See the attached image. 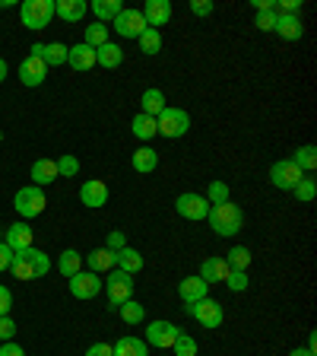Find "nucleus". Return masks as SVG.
I'll return each mask as SVG.
<instances>
[{
	"instance_id": "864d4df0",
	"label": "nucleus",
	"mask_w": 317,
	"mask_h": 356,
	"mask_svg": "<svg viewBox=\"0 0 317 356\" xmlns=\"http://www.w3.org/2000/svg\"><path fill=\"white\" fill-rule=\"evenodd\" d=\"M276 7V0H254V10L257 13H264V10H273Z\"/></svg>"
},
{
	"instance_id": "4d7b16f0",
	"label": "nucleus",
	"mask_w": 317,
	"mask_h": 356,
	"mask_svg": "<svg viewBox=\"0 0 317 356\" xmlns=\"http://www.w3.org/2000/svg\"><path fill=\"white\" fill-rule=\"evenodd\" d=\"M289 356H317V353H311V350H292Z\"/></svg>"
},
{
	"instance_id": "9b49d317",
	"label": "nucleus",
	"mask_w": 317,
	"mask_h": 356,
	"mask_svg": "<svg viewBox=\"0 0 317 356\" xmlns=\"http://www.w3.org/2000/svg\"><path fill=\"white\" fill-rule=\"evenodd\" d=\"M178 334H181V327L171 325V321H149L146 327V341L153 343V347H171V343L178 341Z\"/></svg>"
},
{
	"instance_id": "49530a36",
	"label": "nucleus",
	"mask_w": 317,
	"mask_h": 356,
	"mask_svg": "<svg viewBox=\"0 0 317 356\" xmlns=\"http://www.w3.org/2000/svg\"><path fill=\"white\" fill-rule=\"evenodd\" d=\"M191 13L194 16H209L213 13V0H191Z\"/></svg>"
},
{
	"instance_id": "6e6552de",
	"label": "nucleus",
	"mask_w": 317,
	"mask_h": 356,
	"mask_svg": "<svg viewBox=\"0 0 317 356\" xmlns=\"http://www.w3.org/2000/svg\"><path fill=\"white\" fill-rule=\"evenodd\" d=\"M302 178H305V172L298 169L292 159H280V163H273V169H270V181H273L276 188H282V191H292Z\"/></svg>"
},
{
	"instance_id": "09e8293b",
	"label": "nucleus",
	"mask_w": 317,
	"mask_h": 356,
	"mask_svg": "<svg viewBox=\"0 0 317 356\" xmlns=\"http://www.w3.org/2000/svg\"><path fill=\"white\" fill-rule=\"evenodd\" d=\"M10 261H13V248L7 242H0V270H10Z\"/></svg>"
},
{
	"instance_id": "f704fd0d",
	"label": "nucleus",
	"mask_w": 317,
	"mask_h": 356,
	"mask_svg": "<svg viewBox=\"0 0 317 356\" xmlns=\"http://www.w3.org/2000/svg\"><path fill=\"white\" fill-rule=\"evenodd\" d=\"M225 264H229L232 270H248V264H251V252H248L244 245H235V248L225 254Z\"/></svg>"
},
{
	"instance_id": "473e14b6",
	"label": "nucleus",
	"mask_w": 317,
	"mask_h": 356,
	"mask_svg": "<svg viewBox=\"0 0 317 356\" xmlns=\"http://www.w3.org/2000/svg\"><path fill=\"white\" fill-rule=\"evenodd\" d=\"M292 163H295L302 172H314V165H317V149L311 147V143H308V147H298L295 156H292Z\"/></svg>"
},
{
	"instance_id": "7ed1b4c3",
	"label": "nucleus",
	"mask_w": 317,
	"mask_h": 356,
	"mask_svg": "<svg viewBox=\"0 0 317 356\" xmlns=\"http://www.w3.org/2000/svg\"><path fill=\"white\" fill-rule=\"evenodd\" d=\"M19 16L26 29H32V32L44 29L54 19V0H26L19 7Z\"/></svg>"
},
{
	"instance_id": "aec40b11",
	"label": "nucleus",
	"mask_w": 317,
	"mask_h": 356,
	"mask_svg": "<svg viewBox=\"0 0 317 356\" xmlns=\"http://www.w3.org/2000/svg\"><path fill=\"white\" fill-rule=\"evenodd\" d=\"M86 0H54V16H60L64 22H80L86 16Z\"/></svg>"
},
{
	"instance_id": "f257e3e1",
	"label": "nucleus",
	"mask_w": 317,
	"mask_h": 356,
	"mask_svg": "<svg viewBox=\"0 0 317 356\" xmlns=\"http://www.w3.org/2000/svg\"><path fill=\"white\" fill-rule=\"evenodd\" d=\"M207 220H209V229L222 238H232L244 229V213H241L238 204H232V200H225V204H213L209 213H207Z\"/></svg>"
},
{
	"instance_id": "5701e85b",
	"label": "nucleus",
	"mask_w": 317,
	"mask_h": 356,
	"mask_svg": "<svg viewBox=\"0 0 317 356\" xmlns=\"http://www.w3.org/2000/svg\"><path fill=\"white\" fill-rule=\"evenodd\" d=\"M232 267L225 264V258H207L203 261V267H200V277L207 283H225V277H229Z\"/></svg>"
},
{
	"instance_id": "a211bd4d",
	"label": "nucleus",
	"mask_w": 317,
	"mask_h": 356,
	"mask_svg": "<svg viewBox=\"0 0 317 356\" xmlns=\"http://www.w3.org/2000/svg\"><path fill=\"white\" fill-rule=\"evenodd\" d=\"M273 32H280L286 42H298V38L305 35V26L295 13H276V29Z\"/></svg>"
},
{
	"instance_id": "37998d69",
	"label": "nucleus",
	"mask_w": 317,
	"mask_h": 356,
	"mask_svg": "<svg viewBox=\"0 0 317 356\" xmlns=\"http://www.w3.org/2000/svg\"><path fill=\"white\" fill-rule=\"evenodd\" d=\"M254 26H257V29H264V32L276 29V10H264V13H257V16H254Z\"/></svg>"
},
{
	"instance_id": "20e7f679",
	"label": "nucleus",
	"mask_w": 317,
	"mask_h": 356,
	"mask_svg": "<svg viewBox=\"0 0 317 356\" xmlns=\"http://www.w3.org/2000/svg\"><path fill=\"white\" fill-rule=\"evenodd\" d=\"M105 286V293H108V302H111V309L118 312V305H124L127 299L133 296V274H124V270H108V280L102 283Z\"/></svg>"
},
{
	"instance_id": "603ef678",
	"label": "nucleus",
	"mask_w": 317,
	"mask_h": 356,
	"mask_svg": "<svg viewBox=\"0 0 317 356\" xmlns=\"http://www.w3.org/2000/svg\"><path fill=\"white\" fill-rule=\"evenodd\" d=\"M0 356H26V353H22V347H19V343L7 341V343H3V347H0Z\"/></svg>"
},
{
	"instance_id": "de8ad7c7",
	"label": "nucleus",
	"mask_w": 317,
	"mask_h": 356,
	"mask_svg": "<svg viewBox=\"0 0 317 356\" xmlns=\"http://www.w3.org/2000/svg\"><path fill=\"white\" fill-rule=\"evenodd\" d=\"M10 309H13V293L7 286H0V315H10Z\"/></svg>"
},
{
	"instance_id": "0eeeda50",
	"label": "nucleus",
	"mask_w": 317,
	"mask_h": 356,
	"mask_svg": "<svg viewBox=\"0 0 317 356\" xmlns=\"http://www.w3.org/2000/svg\"><path fill=\"white\" fill-rule=\"evenodd\" d=\"M185 312L191 315V318H197L203 327H219L222 325V305L213 302V299H200V302H191L185 305Z\"/></svg>"
},
{
	"instance_id": "a878e982",
	"label": "nucleus",
	"mask_w": 317,
	"mask_h": 356,
	"mask_svg": "<svg viewBox=\"0 0 317 356\" xmlns=\"http://www.w3.org/2000/svg\"><path fill=\"white\" fill-rule=\"evenodd\" d=\"M140 105H143V115H149V118H159L169 105H165V92L162 89H146L143 92V99H140Z\"/></svg>"
},
{
	"instance_id": "4c0bfd02",
	"label": "nucleus",
	"mask_w": 317,
	"mask_h": 356,
	"mask_svg": "<svg viewBox=\"0 0 317 356\" xmlns=\"http://www.w3.org/2000/svg\"><path fill=\"white\" fill-rule=\"evenodd\" d=\"M171 347H175V356H197V341L185 331L178 334V341L171 343Z\"/></svg>"
},
{
	"instance_id": "ea45409f",
	"label": "nucleus",
	"mask_w": 317,
	"mask_h": 356,
	"mask_svg": "<svg viewBox=\"0 0 317 356\" xmlns=\"http://www.w3.org/2000/svg\"><path fill=\"white\" fill-rule=\"evenodd\" d=\"M207 200H209V207H213V204H225V200H229V185H225V181H209Z\"/></svg>"
},
{
	"instance_id": "cd10ccee",
	"label": "nucleus",
	"mask_w": 317,
	"mask_h": 356,
	"mask_svg": "<svg viewBox=\"0 0 317 356\" xmlns=\"http://www.w3.org/2000/svg\"><path fill=\"white\" fill-rule=\"evenodd\" d=\"M22 254L29 258V264H32V277H35V280L51 270V261H48V254H44L42 248H35V245H32V248H22Z\"/></svg>"
},
{
	"instance_id": "c03bdc74",
	"label": "nucleus",
	"mask_w": 317,
	"mask_h": 356,
	"mask_svg": "<svg viewBox=\"0 0 317 356\" xmlns=\"http://www.w3.org/2000/svg\"><path fill=\"white\" fill-rule=\"evenodd\" d=\"M127 245V238H124V232H108V238H105V248H108V252H121V248H124Z\"/></svg>"
},
{
	"instance_id": "b1692460",
	"label": "nucleus",
	"mask_w": 317,
	"mask_h": 356,
	"mask_svg": "<svg viewBox=\"0 0 317 356\" xmlns=\"http://www.w3.org/2000/svg\"><path fill=\"white\" fill-rule=\"evenodd\" d=\"M133 172H140V175H149V172H155V165H159V153H155L153 147H140L133 149Z\"/></svg>"
},
{
	"instance_id": "1a4fd4ad",
	"label": "nucleus",
	"mask_w": 317,
	"mask_h": 356,
	"mask_svg": "<svg viewBox=\"0 0 317 356\" xmlns=\"http://www.w3.org/2000/svg\"><path fill=\"white\" fill-rule=\"evenodd\" d=\"M175 210H178V216H185V220H207L209 200L200 197V194H181V197L175 200Z\"/></svg>"
},
{
	"instance_id": "bb28decb",
	"label": "nucleus",
	"mask_w": 317,
	"mask_h": 356,
	"mask_svg": "<svg viewBox=\"0 0 317 356\" xmlns=\"http://www.w3.org/2000/svg\"><path fill=\"white\" fill-rule=\"evenodd\" d=\"M121 60H124V51H121V44L105 42L102 48H96V64H102V67H108V70H114V67H121Z\"/></svg>"
},
{
	"instance_id": "39448f33",
	"label": "nucleus",
	"mask_w": 317,
	"mask_h": 356,
	"mask_svg": "<svg viewBox=\"0 0 317 356\" xmlns=\"http://www.w3.org/2000/svg\"><path fill=\"white\" fill-rule=\"evenodd\" d=\"M155 127H159V134H162V137L178 140V137H185L187 127H191V115H187L185 108H165L162 115L155 118Z\"/></svg>"
},
{
	"instance_id": "a18cd8bd",
	"label": "nucleus",
	"mask_w": 317,
	"mask_h": 356,
	"mask_svg": "<svg viewBox=\"0 0 317 356\" xmlns=\"http://www.w3.org/2000/svg\"><path fill=\"white\" fill-rule=\"evenodd\" d=\"M13 334H16V321L10 318V315H0V341L7 343Z\"/></svg>"
},
{
	"instance_id": "2f4dec72",
	"label": "nucleus",
	"mask_w": 317,
	"mask_h": 356,
	"mask_svg": "<svg viewBox=\"0 0 317 356\" xmlns=\"http://www.w3.org/2000/svg\"><path fill=\"white\" fill-rule=\"evenodd\" d=\"M121 10H124L121 7V0H96V3H92V13H96L98 22H111Z\"/></svg>"
},
{
	"instance_id": "9d476101",
	"label": "nucleus",
	"mask_w": 317,
	"mask_h": 356,
	"mask_svg": "<svg viewBox=\"0 0 317 356\" xmlns=\"http://www.w3.org/2000/svg\"><path fill=\"white\" fill-rule=\"evenodd\" d=\"M70 293H74L76 299H96L98 293H102V280H98V274H92V270H80V274L70 277Z\"/></svg>"
},
{
	"instance_id": "58836bf2",
	"label": "nucleus",
	"mask_w": 317,
	"mask_h": 356,
	"mask_svg": "<svg viewBox=\"0 0 317 356\" xmlns=\"http://www.w3.org/2000/svg\"><path fill=\"white\" fill-rule=\"evenodd\" d=\"M54 163H58V175L60 178H74L76 172H80V159H76V156H60V159H54Z\"/></svg>"
},
{
	"instance_id": "412c9836",
	"label": "nucleus",
	"mask_w": 317,
	"mask_h": 356,
	"mask_svg": "<svg viewBox=\"0 0 317 356\" xmlns=\"http://www.w3.org/2000/svg\"><path fill=\"white\" fill-rule=\"evenodd\" d=\"M67 64L74 67V70H92L96 67V48H89V44H74L70 54H67Z\"/></svg>"
},
{
	"instance_id": "5fc2aeb1",
	"label": "nucleus",
	"mask_w": 317,
	"mask_h": 356,
	"mask_svg": "<svg viewBox=\"0 0 317 356\" xmlns=\"http://www.w3.org/2000/svg\"><path fill=\"white\" fill-rule=\"evenodd\" d=\"M305 350H311V353H317V334H314V331L308 334V347H305Z\"/></svg>"
},
{
	"instance_id": "c756f323",
	"label": "nucleus",
	"mask_w": 317,
	"mask_h": 356,
	"mask_svg": "<svg viewBox=\"0 0 317 356\" xmlns=\"http://www.w3.org/2000/svg\"><path fill=\"white\" fill-rule=\"evenodd\" d=\"M114 356H146V343L140 337H121L114 347H111Z\"/></svg>"
},
{
	"instance_id": "7c9ffc66",
	"label": "nucleus",
	"mask_w": 317,
	"mask_h": 356,
	"mask_svg": "<svg viewBox=\"0 0 317 356\" xmlns=\"http://www.w3.org/2000/svg\"><path fill=\"white\" fill-rule=\"evenodd\" d=\"M130 131L140 137V140H153L155 134H159V127H155V118H149V115H137V118L130 121Z\"/></svg>"
},
{
	"instance_id": "3c124183",
	"label": "nucleus",
	"mask_w": 317,
	"mask_h": 356,
	"mask_svg": "<svg viewBox=\"0 0 317 356\" xmlns=\"http://www.w3.org/2000/svg\"><path fill=\"white\" fill-rule=\"evenodd\" d=\"M302 10V0H280V13H295Z\"/></svg>"
},
{
	"instance_id": "393cba45",
	"label": "nucleus",
	"mask_w": 317,
	"mask_h": 356,
	"mask_svg": "<svg viewBox=\"0 0 317 356\" xmlns=\"http://www.w3.org/2000/svg\"><path fill=\"white\" fill-rule=\"evenodd\" d=\"M86 264L92 274H105V270H114V252H108V248H92V252L86 254Z\"/></svg>"
},
{
	"instance_id": "a19ab883",
	"label": "nucleus",
	"mask_w": 317,
	"mask_h": 356,
	"mask_svg": "<svg viewBox=\"0 0 317 356\" xmlns=\"http://www.w3.org/2000/svg\"><path fill=\"white\" fill-rule=\"evenodd\" d=\"M292 191H295V197L302 200V204H311V200H314V194H317L314 178H302V181H298V185L292 188Z\"/></svg>"
},
{
	"instance_id": "c9c22d12",
	"label": "nucleus",
	"mask_w": 317,
	"mask_h": 356,
	"mask_svg": "<svg viewBox=\"0 0 317 356\" xmlns=\"http://www.w3.org/2000/svg\"><path fill=\"white\" fill-rule=\"evenodd\" d=\"M118 312H121V321H124V325H140L143 315H146V312H143V305L133 302V299H127L124 305H118Z\"/></svg>"
},
{
	"instance_id": "423d86ee",
	"label": "nucleus",
	"mask_w": 317,
	"mask_h": 356,
	"mask_svg": "<svg viewBox=\"0 0 317 356\" xmlns=\"http://www.w3.org/2000/svg\"><path fill=\"white\" fill-rule=\"evenodd\" d=\"M111 26H114V32H118L121 38H140L143 32H146V19H143L140 10H121L114 19H111Z\"/></svg>"
},
{
	"instance_id": "72a5a7b5",
	"label": "nucleus",
	"mask_w": 317,
	"mask_h": 356,
	"mask_svg": "<svg viewBox=\"0 0 317 356\" xmlns=\"http://www.w3.org/2000/svg\"><path fill=\"white\" fill-rule=\"evenodd\" d=\"M108 42V26L105 22H92V26H86V42L89 48H102V44Z\"/></svg>"
},
{
	"instance_id": "dca6fc26",
	"label": "nucleus",
	"mask_w": 317,
	"mask_h": 356,
	"mask_svg": "<svg viewBox=\"0 0 317 356\" xmlns=\"http://www.w3.org/2000/svg\"><path fill=\"white\" fill-rule=\"evenodd\" d=\"M207 289H209V283L203 280V277H185V280L178 283V296H181L187 305H191V302H200V299H207Z\"/></svg>"
},
{
	"instance_id": "f03ea898",
	"label": "nucleus",
	"mask_w": 317,
	"mask_h": 356,
	"mask_svg": "<svg viewBox=\"0 0 317 356\" xmlns=\"http://www.w3.org/2000/svg\"><path fill=\"white\" fill-rule=\"evenodd\" d=\"M13 207H16V213H19L22 220H35L38 213H44V207H48V197H44L42 188L26 185V188H19V191H16Z\"/></svg>"
},
{
	"instance_id": "f3484780",
	"label": "nucleus",
	"mask_w": 317,
	"mask_h": 356,
	"mask_svg": "<svg viewBox=\"0 0 317 356\" xmlns=\"http://www.w3.org/2000/svg\"><path fill=\"white\" fill-rule=\"evenodd\" d=\"M32 238H35V232H32L29 222H13V226H7V238L3 242L13 252H22V248H32Z\"/></svg>"
},
{
	"instance_id": "6e6d98bb",
	"label": "nucleus",
	"mask_w": 317,
	"mask_h": 356,
	"mask_svg": "<svg viewBox=\"0 0 317 356\" xmlns=\"http://www.w3.org/2000/svg\"><path fill=\"white\" fill-rule=\"evenodd\" d=\"M3 80H7V60L0 58V83H3Z\"/></svg>"
},
{
	"instance_id": "f8f14e48",
	"label": "nucleus",
	"mask_w": 317,
	"mask_h": 356,
	"mask_svg": "<svg viewBox=\"0 0 317 356\" xmlns=\"http://www.w3.org/2000/svg\"><path fill=\"white\" fill-rule=\"evenodd\" d=\"M80 200L92 210L105 207V204H108V185H105L102 178H89V181H83V188H80Z\"/></svg>"
},
{
	"instance_id": "13d9d810",
	"label": "nucleus",
	"mask_w": 317,
	"mask_h": 356,
	"mask_svg": "<svg viewBox=\"0 0 317 356\" xmlns=\"http://www.w3.org/2000/svg\"><path fill=\"white\" fill-rule=\"evenodd\" d=\"M0 143H3V131H0Z\"/></svg>"
},
{
	"instance_id": "6ab92c4d",
	"label": "nucleus",
	"mask_w": 317,
	"mask_h": 356,
	"mask_svg": "<svg viewBox=\"0 0 317 356\" xmlns=\"http://www.w3.org/2000/svg\"><path fill=\"white\" fill-rule=\"evenodd\" d=\"M29 178H32V185L35 188H42V185H51V181H58V163L54 159H35L32 163V172H29Z\"/></svg>"
},
{
	"instance_id": "4be33fe9",
	"label": "nucleus",
	"mask_w": 317,
	"mask_h": 356,
	"mask_svg": "<svg viewBox=\"0 0 317 356\" xmlns=\"http://www.w3.org/2000/svg\"><path fill=\"white\" fill-rule=\"evenodd\" d=\"M114 267L124 270V274H137V270H143V254L130 245H124L121 252H114Z\"/></svg>"
},
{
	"instance_id": "4468645a",
	"label": "nucleus",
	"mask_w": 317,
	"mask_h": 356,
	"mask_svg": "<svg viewBox=\"0 0 317 356\" xmlns=\"http://www.w3.org/2000/svg\"><path fill=\"white\" fill-rule=\"evenodd\" d=\"M44 76H48V64H44L42 58H22L19 64V80L26 83V86H42Z\"/></svg>"
},
{
	"instance_id": "ddd939ff",
	"label": "nucleus",
	"mask_w": 317,
	"mask_h": 356,
	"mask_svg": "<svg viewBox=\"0 0 317 356\" xmlns=\"http://www.w3.org/2000/svg\"><path fill=\"white\" fill-rule=\"evenodd\" d=\"M67 54H70V48H67V44H60V42H51V44L35 42V44H32V58H42L48 67L67 64Z\"/></svg>"
},
{
	"instance_id": "c85d7f7f",
	"label": "nucleus",
	"mask_w": 317,
	"mask_h": 356,
	"mask_svg": "<svg viewBox=\"0 0 317 356\" xmlns=\"http://www.w3.org/2000/svg\"><path fill=\"white\" fill-rule=\"evenodd\" d=\"M58 270L67 277V280H70L74 274H80V270H83V254L74 252V248H67V252L58 258Z\"/></svg>"
},
{
	"instance_id": "79ce46f5",
	"label": "nucleus",
	"mask_w": 317,
	"mask_h": 356,
	"mask_svg": "<svg viewBox=\"0 0 317 356\" xmlns=\"http://www.w3.org/2000/svg\"><path fill=\"white\" fill-rule=\"evenodd\" d=\"M225 283H229V289H235V293H241V289H248V270H229V277H225Z\"/></svg>"
},
{
	"instance_id": "8fccbe9b",
	"label": "nucleus",
	"mask_w": 317,
	"mask_h": 356,
	"mask_svg": "<svg viewBox=\"0 0 317 356\" xmlns=\"http://www.w3.org/2000/svg\"><path fill=\"white\" fill-rule=\"evenodd\" d=\"M86 356H114V353H111V347H108V343H102V341H98V343H92V347L86 350Z\"/></svg>"
},
{
	"instance_id": "2eb2a0df",
	"label": "nucleus",
	"mask_w": 317,
	"mask_h": 356,
	"mask_svg": "<svg viewBox=\"0 0 317 356\" xmlns=\"http://www.w3.org/2000/svg\"><path fill=\"white\" fill-rule=\"evenodd\" d=\"M140 13H143L149 29H155V26L171 22V3L169 0H146V10H140Z\"/></svg>"
},
{
	"instance_id": "e433bc0d",
	"label": "nucleus",
	"mask_w": 317,
	"mask_h": 356,
	"mask_svg": "<svg viewBox=\"0 0 317 356\" xmlns=\"http://www.w3.org/2000/svg\"><path fill=\"white\" fill-rule=\"evenodd\" d=\"M140 51L143 54H159L162 51V35H159V29H149L146 26V32L140 35Z\"/></svg>"
}]
</instances>
